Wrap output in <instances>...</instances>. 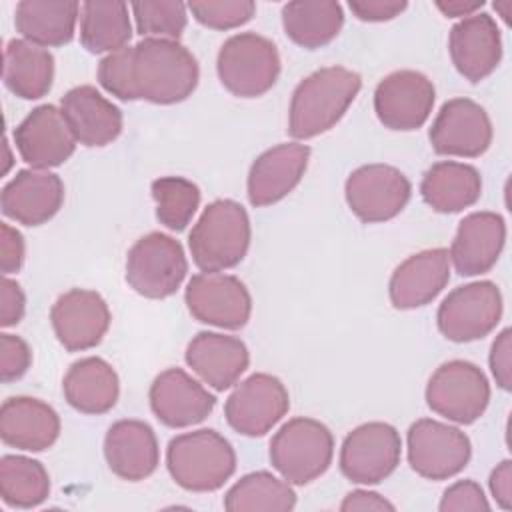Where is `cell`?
<instances>
[{
  "label": "cell",
  "instance_id": "ab89813d",
  "mask_svg": "<svg viewBox=\"0 0 512 512\" xmlns=\"http://www.w3.org/2000/svg\"><path fill=\"white\" fill-rule=\"evenodd\" d=\"M98 80L106 92L120 100H134L130 82V46L104 56L98 64Z\"/></svg>",
  "mask_w": 512,
  "mask_h": 512
},
{
  "label": "cell",
  "instance_id": "ee69618b",
  "mask_svg": "<svg viewBox=\"0 0 512 512\" xmlns=\"http://www.w3.org/2000/svg\"><path fill=\"white\" fill-rule=\"evenodd\" d=\"M26 310V296L16 280L8 276L0 282V326H16Z\"/></svg>",
  "mask_w": 512,
  "mask_h": 512
},
{
  "label": "cell",
  "instance_id": "e575fe53",
  "mask_svg": "<svg viewBox=\"0 0 512 512\" xmlns=\"http://www.w3.org/2000/svg\"><path fill=\"white\" fill-rule=\"evenodd\" d=\"M296 506V494L290 482L266 472H250L230 486L224 496V508L230 512H288Z\"/></svg>",
  "mask_w": 512,
  "mask_h": 512
},
{
  "label": "cell",
  "instance_id": "ffe728a7",
  "mask_svg": "<svg viewBox=\"0 0 512 512\" xmlns=\"http://www.w3.org/2000/svg\"><path fill=\"white\" fill-rule=\"evenodd\" d=\"M448 50L454 68L466 80H484L502 58V36L496 20L486 12L458 20L450 30Z\"/></svg>",
  "mask_w": 512,
  "mask_h": 512
},
{
  "label": "cell",
  "instance_id": "d4e9b609",
  "mask_svg": "<svg viewBox=\"0 0 512 512\" xmlns=\"http://www.w3.org/2000/svg\"><path fill=\"white\" fill-rule=\"evenodd\" d=\"M60 436V416L46 402L30 396H12L0 408V438L4 444L26 450H48Z\"/></svg>",
  "mask_w": 512,
  "mask_h": 512
},
{
  "label": "cell",
  "instance_id": "b9f144b4",
  "mask_svg": "<svg viewBox=\"0 0 512 512\" xmlns=\"http://www.w3.org/2000/svg\"><path fill=\"white\" fill-rule=\"evenodd\" d=\"M440 512L454 510H490V504L484 496V490L474 480H458L444 490L440 500Z\"/></svg>",
  "mask_w": 512,
  "mask_h": 512
},
{
  "label": "cell",
  "instance_id": "7a4b0ae2",
  "mask_svg": "<svg viewBox=\"0 0 512 512\" xmlns=\"http://www.w3.org/2000/svg\"><path fill=\"white\" fill-rule=\"evenodd\" d=\"M360 88V74L344 66H328L312 72L292 92L288 134L306 140L330 130L346 114Z\"/></svg>",
  "mask_w": 512,
  "mask_h": 512
},
{
  "label": "cell",
  "instance_id": "30bf717a",
  "mask_svg": "<svg viewBox=\"0 0 512 512\" xmlns=\"http://www.w3.org/2000/svg\"><path fill=\"white\" fill-rule=\"evenodd\" d=\"M502 318V294L490 280L454 288L438 306L436 322L444 338L472 342L490 334Z\"/></svg>",
  "mask_w": 512,
  "mask_h": 512
},
{
  "label": "cell",
  "instance_id": "f35d334b",
  "mask_svg": "<svg viewBox=\"0 0 512 512\" xmlns=\"http://www.w3.org/2000/svg\"><path fill=\"white\" fill-rule=\"evenodd\" d=\"M192 16L208 28L230 30L246 24L254 12L256 4L252 0H222V2H188Z\"/></svg>",
  "mask_w": 512,
  "mask_h": 512
},
{
  "label": "cell",
  "instance_id": "5b68a950",
  "mask_svg": "<svg viewBox=\"0 0 512 512\" xmlns=\"http://www.w3.org/2000/svg\"><path fill=\"white\" fill-rule=\"evenodd\" d=\"M334 436L326 424L296 416L280 426L270 440V462L290 484L304 486L332 464Z\"/></svg>",
  "mask_w": 512,
  "mask_h": 512
},
{
  "label": "cell",
  "instance_id": "f6af8a7d",
  "mask_svg": "<svg viewBox=\"0 0 512 512\" xmlns=\"http://www.w3.org/2000/svg\"><path fill=\"white\" fill-rule=\"evenodd\" d=\"M24 262V238L10 224H0V268L2 274H12L22 268Z\"/></svg>",
  "mask_w": 512,
  "mask_h": 512
},
{
  "label": "cell",
  "instance_id": "5bb4252c",
  "mask_svg": "<svg viewBox=\"0 0 512 512\" xmlns=\"http://www.w3.org/2000/svg\"><path fill=\"white\" fill-rule=\"evenodd\" d=\"M186 306L190 314L216 328L238 330L252 314V298L244 282L232 274L200 272L186 286Z\"/></svg>",
  "mask_w": 512,
  "mask_h": 512
},
{
  "label": "cell",
  "instance_id": "484cf974",
  "mask_svg": "<svg viewBox=\"0 0 512 512\" xmlns=\"http://www.w3.org/2000/svg\"><path fill=\"white\" fill-rule=\"evenodd\" d=\"M108 468L122 480L138 482L148 478L160 462V448L150 424L142 420H118L104 438Z\"/></svg>",
  "mask_w": 512,
  "mask_h": 512
},
{
  "label": "cell",
  "instance_id": "836d02e7",
  "mask_svg": "<svg viewBox=\"0 0 512 512\" xmlns=\"http://www.w3.org/2000/svg\"><path fill=\"white\" fill-rule=\"evenodd\" d=\"M80 42L92 54L116 52L132 38L128 4L120 0H90L80 6Z\"/></svg>",
  "mask_w": 512,
  "mask_h": 512
},
{
  "label": "cell",
  "instance_id": "8fae6325",
  "mask_svg": "<svg viewBox=\"0 0 512 512\" xmlns=\"http://www.w3.org/2000/svg\"><path fill=\"white\" fill-rule=\"evenodd\" d=\"M402 440L386 422H366L346 434L340 448V472L354 484H378L400 464Z\"/></svg>",
  "mask_w": 512,
  "mask_h": 512
},
{
  "label": "cell",
  "instance_id": "83f0119b",
  "mask_svg": "<svg viewBox=\"0 0 512 512\" xmlns=\"http://www.w3.org/2000/svg\"><path fill=\"white\" fill-rule=\"evenodd\" d=\"M186 364L214 390L224 392L238 382L250 364L246 344L228 334L198 332L186 346Z\"/></svg>",
  "mask_w": 512,
  "mask_h": 512
},
{
  "label": "cell",
  "instance_id": "277c9868",
  "mask_svg": "<svg viewBox=\"0 0 512 512\" xmlns=\"http://www.w3.org/2000/svg\"><path fill=\"white\" fill-rule=\"evenodd\" d=\"M166 466L172 480L190 492H212L236 470L232 444L212 428L184 432L168 442Z\"/></svg>",
  "mask_w": 512,
  "mask_h": 512
},
{
  "label": "cell",
  "instance_id": "3957f363",
  "mask_svg": "<svg viewBox=\"0 0 512 512\" xmlns=\"http://www.w3.org/2000/svg\"><path fill=\"white\" fill-rule=\"evenodd\" d=\"M252 228L248 212L230 198L210 202L194 224L188 246L202 272H220L238 266L250 246Z\"/></svg>",
  "mask_w": 512,
  "mask_h": 512
},
{
  "label": "cell",
  "instance_id": "e0dca14e",
  "mask_svg": "<svg viewBox=\"0 0 512 512\" xmlns=\"http://www.w3.org/2000/svg\"><path fill=\"white\" fill-rule=\"evenodd\" d=\"M20 158L38 170L64 164L76 150V138L54 104L36 106L12 132Z\"/></svg>",
  "mask_w": 512,
  "mask_h": 512
},
{
  "label": "cell",
  "instance_id": "44dd1931",
  "mask_svg": "<svg viewBox=\"0 0 512 512\" xmlns=\"http://www.w3.org/2000/svg\"><path fill=\"white\" fill-rule=\"evenodd\" d=\"M310 160V148L284 142L264 150L248 172V200L252 206H270L286 198L302 180Z\"/></svg>",
  "mask_w": 512,
  "mask_h": 512
},
{
  "label": "cell",
  "instance_id": "7dc6e473",
  "mask_svg": "<svg viewBox=\"0 0 512 512\" xmlns=\"http://www.w3.org/2000/svg\"><path fill=\"white\" fill-rule=\"evenodd\" d=\"M490 492L496 504L504 510L512 508V462L502 460L490 474Z\"/></svg>",
  "mask_w": 512,
  "mask_h": 512
},
{
  "label": "cell",
  "instance_id": "4316f807",
  "mask_svg": "<svg viewBox=\"0 0 512 512\" xmlns=\"http://www.w3.org/2000/svg\"><path fill=\"white\" fill-rule=\"evenodd\" d=\"M60 110L76 138L84 146H106L122 132V112L94 86L84 84L68 90Z\"/></svg>",
  "mask_w": 512,
  "mask_h": 512
},
{
  "label": "cell",
  "instance_id": "7402d4cb",
  "mask_svg": "<svg viewBox=\"0 0 512 512\" xmlns=\"http://www.w3.org/2000/svg\"><path fill=\"white\" fill-rule=\"evenodd\" d=\"M64 202V184L58 174L26 168L4 184L0 204L6 218L24 226L48 222Z\"/></svg>",
  "mask_w": 512,
  "mask_h": 512
},
{
  "label": "cell",
  "instance_id": "c3c4849f",
  "mask_svg": "<svg viewBox=\"0 0 512 512\" xmlns=\"http://www.w3.org/2000/svg\"><path fill=\"white\" fill-rule=\"evenodd\" d=\"M342 512H352V510H390L394 512L396 506L392 502H388L384 496H380L378 492H370V490H352L350 494H346V498L340 504Z\"/></svg>",
  "mask_w": 512,
  "mask_h": 512
},
{
  "label": "cell",
  "instance_id": "d6a6232c",
  "mask_svg": "<svg viewBox=\"0 0 512 512\" xmlns=\"http://www.w3.org/2000/svg\"><path fill=\"white\" fill-rule=\"evenodd\" d=\"M344 24L342 6L334 0H294L282 6L286 36L308 50L332 42Z\"/></svg>",
  "mask_w": 512,
  "mask_h": 512
},
{
  "label": "cell",
  "instance_id": "6da1fadb",
  "mask_svg": "<svg viewBox=\"0 0 512 512\" xmlns=\"http://www.w3.org/2000/svg\"><path fill=\"white\" fill-rule=\"evenodd\" d=\"M200 70L194 54L178 40L142 38L130 46V82L134 100L176 104L198 86Z\"/></svg>",
  "mask_w": 512,
  "mask_h": 512
},
{
  "label": "cell",
  "instance_id": "603a6c76",
  "mask_svg": "<svg viewBox=\"0 0 512 512\" xmlns=\"http://www.w3.org/2000/svg\"><path fill=\"white\" fill-rule=\"evenodd\" d=\"M450 280V258L446 248H430L408 256L390 276L388 294L398 310L430 304Z\"/></svg>",
  "mask_w": 512,
  "mask_h": 512
},
{
  "label": "cell",
  "instance_id": "2e32d148",
  "mask_svg": "<svg viewBox=\"0 0 512 512\" xmlns=\"http://www.w3.org/2000/svg\"><path fill=\"white\" fill-rule=\"evenodd\" d=\"M436 90L428 76L416 70H396L384 76L374 90V112L390 130L420 128L434 106Z\"/></svg>",
  "mask_w": 512,
  "mask_h": 512
},
{
  "label": "cell",
  "instance_id": "9a60e30c",
  "mask_svg": "<svg viewBox=\"0 0 512 512\" xmlns=\"http://www.w3.org/2000/svg\"><path fill=\"white\" fill-rule=\"evenodd\" d=\"M488 112L470 98H452L436 114L428 138L436 154L476 158L492 144Z\"/></svg>",
  "mask_w": 512,
  "mask_h": 512
},
{
  "label": "cell",
  "instance_id": "d590c367",
  "mask_svg": "<svg viewBox=\"0 0 512 512\" xmlns=\"http://www.w3.org/2000/svg\"><path fill=\"white\" fill-rule=\"evenodd\" d=\"M50 494V476L42 462L6 454L0 460V496L12 508L40 506Z\"/></svg>",
  "mask_w": 512,
  "mask_h": 512
},
{
  "label": "cell",
  "instance_id": "1f68e13d",
  "mask_svg": "<svg viewBox=\"0 0 512 512\" xmlns=\"http://www.w3.org/2000/svg\"><path fill=\"white\" fill-rule=\"evenodd\" d=\"M2 78L12 94L24 100H38L52 88L54 56L42 46L14 38L4 48Z\"/></svg>",
  "mask_w": 512,
  "mask_h": 512
},
{
  "label": "cell",
  "instance_id": "74e56055",
  "mask_svg": "<svg viewBox=\"0 0 512 512\" xmlns=\"http://www.w3.org/2000/svg\"><path fill=\"white\" fill-rule=\"evenodd\" d=\"M186 4L174 0L132 2L136 28L144 38L178 40L186 28Z\"/></svg>",
  "mask_w": 512,
  "mask_h": 512
},
{
  "label": "cell",
  "instance_id": "4fadbf2b",
  "mask_svg": "<svg viewBox=\"0 0 512 512\" xmlns=\"http://www.w3.org/2000/svg\"><path fill=\"white\" fill-rule=\"evenodd\" d=\"M290 396L280 378L256 372L242 380L224 404V416L242 436H264L288 412Z\"/></svg>",
  "mask_w": 512,
  "mask_h": 512
},
{
  "label": "cell",
  "instance_id": "7c38bea8",
  "mask_svg": "<svg viewBox=\"0 0 512 512\" xmlns=\"http://www.w3.org/2000/svg\"><path fill=\"white\" fill-rule=\"evenodd\" d=\"M350 210L366 224L398 216L410 200L412 184L404 172L388 164H364L350 172L344 184Z\"/></svg>",
  "mask_w": 512,
  "mask_h": 512
},
{
  "label": "cell",
  "instance_id": "52a82bcc",
  "mask_svg": "<svg viewBox=\"0 0 512 512\" xmlns=\"http://www.w3.org/2000/svg\"><path fill=\"white\" fill-rule=\"evenodd\" d=\"M188 260L182 244L162 232L138 238L126 256V282L144 298L172 296L184 282Z\"/></svg>",
  "mask_w": 512,
  "mask_h": 512
},
{
  "label": "cell",
  "instance_id": "d6986e66",
  "mask_svg": "<svg viewBox=\"0 0 512 512\" xmlns=\"http://www.w3.org/2000/svg\"><path fill=\"white\" fill-rule=\"evenodd\" d=\"M148 398L154 416L170 428L194 426L206 420L216 406V396L182 368L160 372L150 386Z\"/></svg>",
  "mask_w": 512,
  "mask_h": 512
},
{
  "label": "cell",
  "instance_id": "cb8c5ba5",
  "mask_svg": "<svg viewBox=\"0 0 512 512\" xmlns=\"http://www.w3.org/2000/svg\"><path fill=\"white\" fill-rule=\"evenodd\" d=\"M506 242V222L496 212H472L458 224L448 258L460 276L488 272Z\"/></svg>",
  "mask_w": 512,
  "mask_h": 512
},
{
  "label": "cell",
  "instance_id": "7bdbcfd3",
  "mask_svg": "<svg viewBox=\"0 0 512 512\" xmlns=\"http://www.w3.org/2000/svg\"><path fill=\"white\" fill-rule=\"evenodd\" d=\"M510 328H504L496 340L492 342V348H490V370H492V376L496 380V384L502 388V390H510L512 386V336H510Z\"/></svg>",
  "mask_w": 512,
  "mask_h": 512
},
{
  "label": "cell",
  "instance_id": "ac0fdd59",
  "mask_svg": "<svg viewBox=\"0 0 512 512\" xmlns=\"http://www.w3.org/2000/svg\"><path fill=\"white\" fill-rule=\"evenodd\" d=\"M50 322L68 352H82L102 342L110 328V310L96 290L72 288L52 304Z\"/></svg>",
  "mask_w": 512,
  "mask_h": 512
},
{
  "label": "cell",
  "instance_id": "9c48e42d",
  "mask_svg": "<svg viewBox=\"0 0 512 512\" xmlns=\"http://www.w3.org/2000/svg\"><path fill=\"white\" fill-rule=\"evenodd\" d=\"M410 468L428 480H448L462 472L472 456L470 438L456 426L420 418L408 428Z\"/></svg>",
  "mask_w": 512,
  "mask_h": 512
},
{
  "label": "cell",
  "instance_id": "60d3db41",
  "mask_svg": "<svg viewBox=\"0 0 512 512\" xmlns=\"http://www.w3.org/2000/svg\"><path fill=\"white\" fill-rule=\"evenodd\" d=\"M32 364V350L26 340L14 334H0V378L12 382L22 378Z\"/></svg>",
  "mask_w": 512,
  "mask_h": 512
},
{
  "label": "cell",
  "instance_id": "8d00e7d4",
  "mask_svg": "<svg viewBox=\"0 0 512 512\" xmlns=\"http://www.w3.org/2000/svg\"><path fill=\"white\" fill-rule=\"evenodd\" d=\"M156 218L168 230H184L200 206V188L182 176H162L150 186Z\"/></svg>",
  "mask_w": 512,
  "mask_h": 512
},
{
  "label": "cell",
  "instance_id": "f1b7e54d",
  "mask_svg": "<svg viewBox=\"0 0 512 512\" xmlns=\"http://www.w3.org/2000/svg\"><path fill=\"white\" fill-rule=\"evenodd\" d=\"M66 402L82 414H104L114 408L120 382L116 370L98 356L76 360L62 382Z\"/></svg>",
  "mask_w": 512,
  "mask_h": 512
},
{
  "label": "cell",
  "instance_id": "8992f818",
  "mask_svg": "<svg viewBox=\"0 0 512 512\" xmlns=\"http://www.w3.org/2000/svg\"><path fill=\"white\" fill-rule=\"evenodd\" d=\"M216 70L228 92L240 98H256L276 84L280 54L270 38L256 32H240L220 46Z\"/></svg>",
  "mask_w": 512,
  "mask_h": 512
},
{
  "label": "cell",
  "instance_id": "f546056e",
  "mask_svg": "<svg viewBox=\"0 0 512 512\" xmlns=\"http://www.w3.org/2000/svg\"><path fill=\"white\" fill-rule=\"evenodd\" d=\"M420 194L432 210L454 214L478 202L482 194V178L470 164L442 160L424 172Z\"/></svg>",
  "mask_w": 512,
  "mask_h": 512
},
{
  "label": "cell",
  "instance_id": "4dcf8cb0",
  "mask_svg": "<svg viewBox=\"0 0 512 512\" xmlns=\"http://www.w3.org/2000/svg\"><path fill=\"white\" fill-rule=\"evenodd\" d=\"M80 4L70 0H22L16 4L14 26L36 46H62L74 36Z\"/></svg>",
  "mask_w": 512,
  "mask_h": 512
},
{
  "label": "cell",
  "instance_id": "bcb514c9",
  "mask_svg": "<svg viewBox=\"0 0 512 512\" xmlns=\"http://www.w3.org/2000/svg\"><path fill=\"white\" fill-rule=\"evenodd\" d=\"M404 0H350L348 8L364 22H384L400 16L406 10Z\"/></svg>",
  "mask_w": 512,
  "mask_h": 512
},
{
  "label": "cell",
  "instance_id": "ba28073f",
  "mask_svg": "<svg viewBox=\"0 0 512 512\" xmlns=\"http://www.w3.org/2000/svg\"><path fill=\"white\" fill-rule=\"evenodd\" d=\"M490 402L486 374L468 360L440 364L426 384V404L438 416L456 424L476 422Z\"/></svg>",
  "mask_w": 512,
  "mask_h": 512
},
{
  "label": "cell",
  "instance_id": "681fc988",
  "mask_svg": "<svg viewBox=\"0 0 512 512\" xmlns=\"http://www.w3.org/2000/svg\"><path fill=\"white\" fill-rule=\"evenodd\" d=\"M484 6V0H438L436 8L448 16V18H458V16H472L476 10Z\"/></svg>",
  "mask_w": 512,
  "mask_h": 512
}]
</instances>
